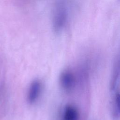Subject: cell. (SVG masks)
Instances as JSON below:
<instances>
[{
	"label": "cell",
	"instance_id": "cell-1",
	"mask_svg": "<svg viewBox=\"0 0 120 120\" xmlns=\"http://www.w3.org/2000/svg\"><path fill=\"white\" fill-rule=\"evenodd\" d=\"M41 90V85L39 81H34L31 84L28 95L29 103H33L38 98Z\"/></svg>",
	"mask_w": 120,
	"mask_h": 120
},
{
	"label": "cell",
	"instance_id": "cell-2",
	"mask_svg": "<svg viewBox=\"0 0 120 120\" xmlns=\"http://www.w3.org/2000/svg\"><path fill=\"white\" fill-rule=\"evenodd\" d=\"M75 82V78L71 73L66 71L62 74L60 77V83L65 90H71L74 87Z\"/></svg>",
	"mask_w": 120,
	"mask_h": 120
},
{
	"label": "cell",
	"instance_id": "cell-3",
	"mask_svg": "<svg viewBox=\"0 0 120 120\" xmlns=\"http://www.w3.org/2000/svg\"><path fill=\"white\" fill-rule=\"evenodd\" d=\"M79 113L77 109L73 105L67 106L63 113V120H78Z\"/></svg>",
	"mask_w": 120,
	"mask_h": 120
},
{
	"label": "cell",
	"instance_id": "cell-4",
	"mask_svg": "<svg viewBox=\"0 0 120 120\" xmlns=\"http://www.w3.org/2000/svg\"><path fill=\"white\" fill-rule=\"evenodd\" d=\"M120 74V58L117 60V61L115 63L114 65L113 74L112 75V79L111 81V86L112 88H114L117 83V81L119 77Z\"/></svg>",
	"mask_w": 120,
	"mask_h": 120
},
{
	"label": "cell",
	"instance_id": "cell-5",
	"mask_svg": "<svg viewBox=\"0 0 120 120\" xmlns=\"http://www.w3.org/2000/svg\"><path fill=\"white\" fill-rule=\"evenodd\" d=\"M65 11L62 7H60L57 9L56 15H55V25L57 28H60L63 25L65 18Z\"/></svg>",
	"mask_w": 120,
	"mask_h": 120
},
{
	"label": "cell",
	"instance_id": "cell-6",
	"mask_svg": "<svg viewBox=\"0 0 120 120\" xmlns=\"http://www.w3.org/2000/svg\"><path fill=\"white\" fill-rule=\"evenodd\" d=\"M116 104L118 112L120 113V94H118L116 96Z\"/></svg>",
	"mask_w": 120,
	"mask_h": 120
}]
</instances>
